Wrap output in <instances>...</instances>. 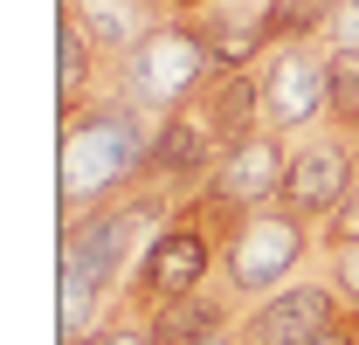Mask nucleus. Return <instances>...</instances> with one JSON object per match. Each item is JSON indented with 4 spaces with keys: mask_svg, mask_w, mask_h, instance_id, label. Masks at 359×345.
<instances>
[{
    "mask_svg": "<svg viewBox=\"0 0 359 345\" xmlns=\"http://www.w3.org/2000/svg\"><path fill=\"white\" fill-rule=\"evenodd\" d=\"M311 345H359V318H353V325H339V332H325V339H311Z\"/></svg>",
    "mask_w": 359,
    "mask_h": 345,
    "instance_id": "18",
    "label": "nucleus"
},
{
    "mask_svg": "<svg viewBox=\"0 0 359 345\" xmlns=\"http://www.w3.org/2000/svg\"><path fill=\"white\" fill-rule=\"evenodd\" d=\"M325 276H332L339 297L359 311V242H332V249H325Z\"/></svg>",
    "mask_w": 359,
    "mask_h": 345,
    "instance_id": "15",
    "label": "nucleus"
},
{
    "mask_svg": "<svg viewBox=\"0 0 359 345\" xmlns=\"http://www.w3.org/2000/svg\"><path fill=\"white\" fill-rule=\"evenodd\" d=\"M62 7L90 28V42L104 48L111 62H125V55L159 28V14H166L159 0H62Z\"/></svg>",
    "mask_w": 359,
    "mask_h": 345,
    "instance_id": "12",
    "label": "nucleus"
},
{
    "mask_svg": "<svg viewBox=\"0 0 359 345\" xmlns=\"http://www.w3.org/2000/svg\"><path fill=\"white\" fill-rule=\"evenodd\" d=\"M332 118V42L311 35H290V42H269L263 62V125L283 138H304L311 125Z\"/></svg>",
    "mask_w": 359,
    "mask_h": 345,
    "instance_id": "6",
    "label": "nucleus"
},
{
    "mask_svg": "<svg viewBox=\"0 0 359 345\" xmlns=\"http://www.w3.org/2000/svg\"><path fill=\"white\" fill-rule=\"evenodd\" d=\"M215 0H166V14H208Z\"/></svg>",
    "mask_w": 359,
    "mask_h": 345,
    "instance_id": "19",
    "label": "nucleus"
},
{
    "mask_svg": "<svg viewBox=\"0 0 359 345\" xmlns=\"http://www.w3.org/2000/svg\"><path fill=\"white\" fill-rule=\"evenodd\" d=\"M222 159V138L201 125L194 111H173L159 118V138H152V159H145V187L173 194V201H194L208 187V172Z\"/></svg>",
    "mask_w": 359,
    "mask_h": 345,
    "instance_id": "10",
    "label": "nucleus"
},
{
    "mask_svg": "<svg viewBox=\"0 0 359 345\" xmlns=\"http://www.w3.org/2000/svg\"><path fill=\"white\" fill-rule=\"evenodd\" d=\"M222 228L228 221L194 194V201H180L173 221L138 249L132 276L118 283V297H111V318H152V311H166L173 297H194V290H208L215 276H222Z\"/></svg>",
    "mask_w": 359,
    "mask_h": 345,
    "instance_id": "2",
    "label": "nucleus"
},
{
    "mask_svg": "<svg viewBox=\"0 0 359 345\" xmlns=\"http://www.w3.org/2000/svg\"><path fill=\"white\" fill-rule=\"evenodd\" d=\"M318 242L332 249V242H359V180H353V194L325 215V228H318Z\"/></svg>",
    "mask_w": 359,
    "mask_h": 345,
    "instance_id": "16",
    "label": "nucleus"
},
{
    "mask_svg": "<svg viewBox=\"0 0 359 345\" xmlns=\"http://www.w3.org/2000/svg\"><path fill=\"white\" fill-rule=\"evenodd\" d=\"M353 180H359V138L346 125H311L304 138H290V166H283V208L290 215H304L325 228V215L353 194Z\"/></svg>",
    "mask_w": 359,
    "mask_h": 345,
    "instance_id": "7",
    "label": "nucleus"
},
{
    "mask_svg": "<svg viewBox=\"0 0 359 345\" xmlns=\"http://www.w3.org/2000/svg\"><path fill=\"white\" fill-rule=\"evenodd\" d=\"M159 7H166V0H159Z\"/></svg>",
    "mask_w": 359,
    "mask_h": 345,
    "instance_id": "20",
    "label": "nucleus"
},
{
    "mask_svg": "<svg viewBox=\"0 0 359 345\" xmlns=\"http://www.w3.org/2000/svg\"><path fill=\"white\" fill-rule=\"evenodd\" d=\"M152 138H159V111H145L125 83L90 97L83 111H62V159H55L62 221H83L111 208L118 194H132L145 180Z\"/></svg>",
    "mask_w": 359,
    "mask_h": 345,
    "instance_id": "1",
    "label": "nucleus"
},
{
    "mask_svg": "<svg viewBox=\"0 0 359 345\" xmlns=\"http://www.w3.org/2000/svg\"><path fill=\"white\" fill-rule=\"evenodd\" d=\"M311 249H325L318 242V221L290 215L283 201L249 208V215H235L222 228V283L242 304H256L269 290H283V283H297L304 262H311Z\"/></svg>",
    "mask_w": 359,
    "mask_h": 345,
    "instance_id": "3",
    "label": "nucleus"
},
{
    "mask_svg": "<svg viewBox=\"0 0 359 345\" xmlns=\"http://www.w3.org/2000/svg\"><path fill=\"white\" fill-rule=\"evenodd\" d=\"M332 125H346L359 138V48L332 42Z\"/></svg>",
    "mask_w": 359,
    "mask_h": 345,
    "instance_id": "14",
    "label": "nucleus"
},
{
    "mask_svg": "<svg viewBox=\"0 0 359 345\" xmlns=\"http://www.w3.org/2000/svg\"><path fill=\"white\" fill-rule=\"evenodd\" d=\"M173 208H180L173 194H159V187L138 180L132 194H118L111 208H97L83 221H62V262H76L104 297H118V283L132 276V262H138V242H152L173 221Z\"/></svg>",
    "mask_w": 359,
    "mask_h": 345,
    "instance_id": "4",
    "label": "nucleus"
},
{
    "mask_svg": "<svg viewBox=\"0 0 359 345\" xmlns=\"http://www.w3.org/2000/svg\"><path fill=\"white\" fill-rule=\"evenodd\" d=\"M353 318L359 311L339 297L332 276H297V283H283V290L249 304L235 318V339L242 345H311L325 332H339V325H353Z\"/></svg>",
    "mask_w": 359,
    "mask_h": 345,
    "instance_id": "8",
    "label": "nucleus"
},
{
    "mask_svg": "<svg viewBox=\"0 0 359 345\" xmlns=\"http://www.w3.org/2000/svg\"><path fill=\"white\" fill-rule=\"evenodd\" d=\"M83 345H159V339H152V318H111V325H97Z\"/></svg>",
    "mask_w": 359,
    "mask_h": 345,
    "instance_id": "17",
    "label": "nucleus"
},
{
    "mask_svg": "<svg viewBox=\"0 0 359 345\" xmlns=\"http://www.w3.org/2000/svg\"><path fill=\"white\" fill-rule=\"evenodd\" d=\"M242 311H249V304H242V297L222 283V276H215L208 290L173 297L166 311H152V339H159V345H201V339H215V332H228Z\"/></svg>",
    "mask_w": 359,
    "mask_h": 345,
    "instance_id": "11",
    "label": "nucleus"
},
{
    "mask_svg": "<svg viewBox=\"0 0 359 345\" xmlns=\"http://www.w3.org/2000/svg\"><path fill=\"white\" fill-rule=\"evenodd\" d=\"M283 166H290V138L269 125H249L235 131L222 145V159L208 172V187H201V201L215 208L222 221L249 215V208H269L276 194H283Z\"/></svg>",
    "mask_w": 359,
    "mask_h": 345,
    "instance_id": "9",
    "label": "nucleus"
},
{
    "mask_svg": "<svg viewBox=\"0 0 359 345\" xmlns=\"http://www.w3.org/2000/svg\"><path fill=\"white\" fill-rule=\"evenodd\" d=\"M208 76H215V42H208V28L194 14H159V28L118 62V83L159 118L187 111Z\"/></svg>",
    "mask_w": 359,
    "mask_h": 345,
    "instance_id": "5",
    "label": "nucleus"
},
{
    "mask_svg": "<svg viewBox=\"0 0 359 345\" xmlns=\"http://www.w3.org/2000/svg\"><path fill=\"white\" fill-rule=\"evenodd\" d=\"M97 304H104V290L90 283L76 262H62L55 269V345H83L90 325H97Z\"/></svg>",
    "mask_w": 359,
    "mask_h": 345,
    "instance_id": "13",
    "label": "nucleus"
}]
</instances>
